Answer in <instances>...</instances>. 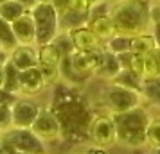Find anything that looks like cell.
Wrapping results in <instances>:
<instances>
[{"instance_id":"29","label":"cell","mask_w":160,"mask_h":154,"mask_svg":"<svg viewBox=\"0 0 160 154\" xmlns=\"http://www.w3.org/2000/svg\"><path fill=\"white\" fill-rule=\"evenodd\" d=\"M40 70H42V75H43L45 82H47V86L52 84V82H56L59 79V75H61V70H59V66H52V65H43V63H40Z\"/></svg>"},{"instance_id":"15","label":"cell","mask_w":160,"mask_h":154,"mask_svg":"<svg viewBox=\"0 0 160 154\" xmlns=\"http://www.w3.org/2000/svg\"><path fill=\"white\" fill-rule=\"evenodd\" d=\"M88 27L97 34V38L101 40L102 43L108 41L112 36H115L117 34V27H115V23H113V20H112V15L99 16V18L90 20V22H88Z\"/></svg>"},{"instance_id":"27","label":"cell","mask_w":160,"mask_h":154,"mask_svg":"<svg viewBox=\"0 0 160 154\" xmlns=\"http://www.w3.org/2000/svg\"><path fill=\"white\" fill-rule=\"evenodd\" d=\"M13 127V108L11 102H0V131L6 133Z\"/></svg>"},{"instance_id":"14","label":"cell","mask_w":160,"mask_h":154,"mask_svg":"<svg viewBox=\"0 0 160 154\" xmlns=\"http://www.w3.org/2000/svg\"><path fill=\"white\" fill-rule=\"evenodd\" d=\"M122 70V63H121V58L115 56V54H112L104 49V58H102L101 65L99 68L95 70L94 75L97 77H102V79H106V81H112L113 77H115L117 73Z\"/></svg>"},{"instance_id":"8","label":"cell","mask_w":160,"mask_h":154,"mask_svg":"<svg viewBox=\"0 0 160 154\" xmlns=\"http://www.w3.org/2000/svg\"><path fill=\"white\" fill-rule=\"evenodd\" d=\"M13 108V127H31L40 113V104L31 97H16L11 102Z\"/></svg>"},{"instance_id":"43","label":"cell","mask_w":160,"mask_h":154,"mask_svg":"<svg viewBox=\"0 0 160 154\" xmlns=\"http://www.w3.org/2000/svg\"><path fill=\"white\" fill-rule=\"evenodd\" d=\"M2 2H6V0H0V4H2Z\"/></svg>"},{"instance_id":"3","label":"cell","mask_w":160,"mask_h":154,"mask_svg":"<svg viewBox=\"0 0 160 154\" xmlns=\"http://www.w3.org/2000/svg\"><path fill=\"white\" fill-rule=\"evenodd\" d=\"M31 15L36 25V47L51 43L61 32L59 13L52 4H34L31 7Z\"/></svg>"},{"instance_id":"6","label":"cell","mask_w":160,"mask_h":154,"mask_svg":"<svg viewBox=\"0 0 160 154\" xmlns=\"http://www.w3.org/2000/svg\"><path fill=\"white\" fill-rule=\"evenodd\" d=\"M102 58H104V47L94 52H83V50H74L70 56H67L63 61L67 63L70 73L78 75V77H85L90 73H95L99 68Z\"/></svg>"},{"instance_id":"11","label":"cell","mask_w":160,"mask_h":154,"mask_svg":"<svg viewBox=\"0 0 160 154\" xmlns=\"http://www.w3.org/2000/svg\"><path fill=\"white\" fill-rule=\"evenodd\" d=\"M68 34H70V38H72V43H74V49H76V50L94 52V50H99V49L104 47V43L97 38V34H95L88 25L72 29Z\"/></svg>"},{"instance_id":"17","label":"cell","mask_w":160,"mask_h":154,"mask_svg":"<svg viewBox=\"0 0 160 154\" xmlns=\"http://www.w3.org/2000/svg\"><path fill=\"white\" fill-rule=\"evenodd\" d=\"M2 90H6L11 95H20V70L15 66V63L8 59V63L4 65V84Z\"/></svg>"},{"instance_id":"20","label":"cell","mask_w":160,"mask_h":154,"mask_svg":"<svg viewBox=\"0 0 160 154\" xmlns=\"http://www.w3.org/2000/svg\"><path fill=\"white\" fill-rule=\"evenodd\" d=\"M131 45H133V36L117 32L108 41H104V49L112 52V54H115V56H122V54H130L131 52Z\"/></svg>"},{"instance_id":"38","label":"cell","mask_w":160,"mask_h":154,"mask_svg":"<svg viewBox=\"0 0 160 154\" xmlns=\"http://www.w3.org/2000/svg\"><path fill=\"white\" fill-rule=\"evenodd\" d=\"M4 84V65H0V88Z\"/></svg>"},{"instance_id":"39","label":"cell","mask_w":160,"mask_h":154,"mask_svg":"<svg viewBox=\"0 0 160 154\" xmlns=\"http://www.w3.org/2000/svg\"><path fill=\"white\" fill-rule=\"evenodd\" d=\"M20 2H23L27 7H32V6H34V0H20Z\"/></svg>"},{"instance_id":"46","label":"cell","mask_w":160,"mask_h":154,"mask_svg":"<svg viewBox=\"0 0 160 154\" xmlns=\"http://www.w3.org/2000/svg\"><path fill=\"white\" fill-rule=\"evenodd\" d=\"M0 49H2V47H0Z\"/></svg>"},{"instance_id":"1","label":"cell","mask_w":160,"mask_h":154,"mask_svg":"<svg viewBox=\"0 0 160 154\" xmlns=\"http://www.w3.org/2000/svg\"><path fill=\"white\" fill-rule=\"evenodd\" d=\"M149 7V0H117L112 6V20L117 32L133 38L148 34L153 27Z\"/></svg>"},{"instance_id":"31","label":"cell","mask_w":160,"mask_h":154,"mask_svg":"<svg viewBox=\"0 0 160 154\" xmlns=\"http://www.w3.org/2000/svg\"><path fill=\"white\" fill-rule=\"evenodd\" d=\"M149 16H151V23H160V2L157 4H151V7H149Z\"/></svg>"},{"instance_id":"2","label":"cell","mask_w":160,"mask_h":154,"mask_svg":"<svg viewBox=\"0 0 160 154\" xmlns=\"http://www.w3.org/2000/svg\"><path fill=\"white\" fill-rule=\"evenodd\" d=\"M112 117L115 122L117 143L131 147V149H138V147L146 145V133H148V125L151 122V117L142 106L124 111V113H115Z\"/></svg>"},{"instance_id":"9","label":"cell","mask_w":160,"mask_h":154,"mask_svg":"<svg viewBox=\"0 0 160 154\" xmlns=\"http://www.w3.org/2000/svg\"><path fill=\"white\" fill-rule=\"evenodd\" d=\"M31 129L43 142H54L61 136V124H59L58 117L51 110H45V108L40 110L36 120L31 125Z\"/></svg>"},{"instance_id":"37","label":"cell","mask_w":160,"mask_h":154,"mask_svg":"<svg viewBox=\"0 0 160 154\" xmlns=\"http://www.w3.org/2000/svg\"><path fill=\"white\" fill-rule=\"evenodd\" d=\"M148 154H160V145H149Z\"/></svg>"},{"instance_id":"18","label":"cell","mask_w":160,"mask_h":154,"mask_svg":"<svg viewBox=\"0 0 160 154\" xmlns=\"http://www.w3.org/2000/svg\"><path fill=\"white\" fill-rule=\"evenodd\" d=\"M110 82H115V84H121V86H126V88L142 91L144 77H142L140 73H137L135 70H131V68H122Z\"/></svg>"},{"instance_id":"42","label":"cell","mask_w":160,"mask_h":154,"mask_svg":"<svg viewBox=\"0 0 160 154\" xmlns=\"http://www.w3.org/2000/svg\"><path fill=\"white\" fill-rule=\"evenodd\" d=\"M90 2H92V4H94V2H99V0H90Z\"/></svg>"},{"instance_id":"10","label":"cell","mask_w":160,"mask_h":154,"mask_svg":"<svg viewBox=\"0 0 160 154\" xmlns=\"http://www.w3.org/2000/svg\"><path fill=\"white\" fill-rule=\"evenodd\" d=\"M47 86L40 66H32L27 70H20V95L23 97H34L42 93Z\"/></svg>"},{"instance_id":"22","label":"cell","mask_w":160,"mask_h":154,"mask_svg":"<svg viewBox=\"0 0 160 154\" xmlns=\"http://www.w3.org/2000/svg\"><path fill=\"white\" fill-rule=\"evenodd\" d=\"M149 77H160V47L157 45L155 49L144 54V79Z\"/></svg>"},{"instance_id":"4","label":"cell","mask_w":160,"mask_h":154,"mask_svg":"<svg viewBox=\"0 0 160 154\" xmlns=\"http://www.w3.org/2000/svg\"><path fill=\"white\" fill-rule=\"evenodd\" d=\"M102 100H104V106L110 110V113L115 115V113H124V111L142 106V100H146V99L142 91L108 81V86L104 88V93H102Z\"/></svg>"},{"instance_id":"23","label":"cell","mask_w":160,"mask_h":154,"mask_svg":"<svg viewBox=\"0 0 160 154\" xmlns=\"http://www.w3.org/2000/svg\"><path fill=\"white\" fill-rule=\"evenodd\" d=\"M142 95L148 102L160 106V77H149L144 79L142 84Z\"/></svg>"},{"instance_id":"30","label":"cell","mask_w":160,"mask_h":154,"mask_svg":"<svg viewBox=\"0 0 160 154\" xmlns=\"http://www.w3.org/2000/svg\"><path fill=\"white\" fill-rule=\"evenodd\" d=\"M90 6H92V2H90V0H70L67 9H72V11H78V13H87V15H88Z\"/></svg>"},{"instance_id":"36","label":"cell","mask_w":160,"mask_h":154,"mask_svg":"<svg viewBox=\"0 0 160 154\" xmlns=\"http://www.w3.org/2000/svg\"><path fill=\"white\" fill-rule=\"evenodd\" d=\"M9 59V50L6 49H0V65H6Z\"/></svg>"},{"instance_id":"25","label":"cell","mask_w":160,"mask_h":154,"mask_svg":"<svg viewBox=\"0 0 160 154\" xmlns=\"http://www.w3.org/2000/svg\"><path fill=\"white\" fill-rule=\"evenodd\" d=\"M157 43H155V38L153 34H140V36L133 38V45H131V52L135 54H148V52L155 49Z\"/></svg>"},{"instance_id":"44","label":"cell","mask_w":160,"mask_h":154,"mask_svg":"<svg viewBox=\"0 0 160 154\" xmlns=\"http://www.w3.org/2000/svg\"><path fill=\"white\" fill-rule=\"evenodd\" d=\"M0 136H2V131H0Z\"/></svg>"},{"instance_id":"13","label":"cell","mask_w":160,"mask_h":154,"mask_svg":"<svg viewBox=\"0 0 160 154\" xmlns=\"http://www.w3.org/2000/svg\"><path fill=\"white\" fill-rule=\"evenodd\" d=\"M9 59L15 63L18 70H27L40 65V54L34 45H18L9 52Z\"/></svg>"},{"instance_id":"26","label":"cell","mask_w":160,"mask_h":154,"mask_svg":"<svg viewBox=\"0 0 160 154\" xmlns=\"http://www.w3.org/2000/svg\"><path fill=\"white\" fill-rule=\"evenodd\" d=\"M112 6L108 0H99V2H94L90 6V11H88V22L94 20V18H99V16H108L112 15Z\"/></svg>"},{"instance_id":"24","label":"cell","mask_w":160,"mask_h":154,"mask_svg":"<svg viewBox=\"0 0 160 154\" xmlns=\"http://www.w3.org/2000/svg\"><path fill=\"white\" fill-rule=\"evenodd\" d=\"M0 47L9 52L13 50L15 47H18V41H16V36H15V32H13V27L4 18H0Z\"/></svg>"},{"instance_id":"7","label":"cell","mask_w":160,"mask_h":154,"mask_svg":"<svg viewBox=\"0 0 160 154\" xmlns=\"http://www.w3.org/2000/svg\"><path fill=\"white\" fill-rule=\"evenodd\" d=\"M88 134H90V140H92L94 145L104 147V149L115 145L117 143V131H115L113 117H108V115L95 117L92 120V124H90Z\"/></svg>"},{"instance_id":"33","label":"cell","mask_w":160,"mask_h":154,"mask_svg":"<svg viewBox=\"0 0 160 154\" xmlns=\"http://www.w3.org/2000/svg\"><path fill=\"white\" fill-rule=\"evenodd\" d=\"M83 154H106V149L99 147V145H92V147H88Z\"/></svg>"},{"instance_id":"19","label":"cell","mask_w":160,"mask_h":154,"mask_svg":"<svg viewBox=\"0 0 160 154\" xmlns=\"http://www.w3.org/2000/svg\"><path fill=\"white\" fill-rule=\"evenodd\" d=\"M29 9L31 7H27L20 0H6V2L0 4V18H4L9 23H13L22 15H25Z\"/></svg>"},{"instance_id":"16","label":"cell","mask_w":160,"mask_h":154,"mask_svg":"<svg viewBox=\"0 0 160 154\" xmlns=\"http://www.w3.org/2000/svg\"><path fill=\"white\" fill-rule=\"evenodd\" d=\"M88 25V15L87 13H78L72 9H65L63 13H59V27L63 32H70L72 29Z\"/></svg>"},{"instance_id":"40","label":"cell","mask_w":160,"mask_h":154,"mask_svg":"<svg viewBox=\"0 0 160 154\" xmlns=\"http://www.w3.org/2000/svg\"><path fill=\"white\" fill-rule=\"evenodd\" d=\"M34 4H52V0H34Z\"/></svg>"},{"instance_id":"34","label":"cell","mask_w":160,"mask_h":154,"mask_svg":"<svg viewBox=\"0 0 160 154\" xmlns=\"http://www.w3.org/2000/svg\"><path fill=\"white\" fill-rule=\"evenodd\" d=\"M151 34H153V38H155V43L160 47V23H155L151 27Z\"/></svg>"},{"instance_id":"32","label":"cell","mask_w":160,"mask_h":154,"mask_svg":"<svg viewBox=\"0 0 160 154\" xmlns=\"http://www.w3.org/2000/svg\"><path fill=\"white\" fill-rule=\"evenodd\" d=\"M68 2H70V0H52V6L58 9V13H63V11L68 7Z\"/></svg>"},{"instance_id":"12","label":"cell","mask_w":160,"mask_h":154,"mask_svg":"<svg viewBox=\"0 0 160 154\" xmlns=\"http://www.w3.org/2000/svg\"><path fill=\"white\" fill-rule=\"evenodd\" d=\"M11 27H13L18 45H36V25L31 15V9L11 23Z\"/></svg>"},{"instance_id":"45","label":"cell","mask_w":160,"mask_h":154,"mask_svg":"<svg viewBox=\"0 0 160 154\" xmlns=\"http://www.w3.org/2000/svg\"><path fill=\"white\" fill-rule=\"evenodd\" d=\"M157 2H160V0H157Z\"/></svg>"},{"instance_id":"21","label":"cell","mask_w":160,"mask_h":154,"mask_svg":"<svg viewBox=\"0 0 160 154\" xmlns=\"http://www.w3.org/2000/svg\"><path fill=\"white\" fill-rule=\"evenodd\" d=\"M38 54H40V63H43V65H52V66H59L61 61L67 58L65 54L59 50V47L54 43V41L38 47Z\"/></svg>"},{"instance_id":"41","label":"cell","mask_w":160,"mask_h":154,"mask_svg":"<svg viewBox=\"0 0 160 154\" xmlns=\"http://www.w3.org/2000/svg\"><path fill=\"white\" fill-rule=\"evenodd\" d=\"M11 154H29V152H22V151H13Z\"/></svg>"},{"instance_id":"5","label":"cell","mask_w":160,"mask_h":154,"mask_svg":"<svg viewBox=\"0 0 160 154\" xmlns=\"http://www.w3.org/2000/svg\"><path fill=\"white\" fill-rule=\"evenodd\" d=\"M2 138L8 142L13 151H22L29 154H47L45 142L31 127H11L2 133Z\"/></svg>"},{"instance_id":"35","label":"cell","mask_w":160,"mask_h":154,"mask_svg":"<svg viewBox=\"0 0 160 154\" xmlns=\"http://www.w3.org/2000/svg\"><path fill=\"white\" fill-rule=\"evenodd\" d=\"M11 152H13V149L8 145V142H6V140L0 136V154H11Z\"/></svg>"},{"instance_id":"28","label":"cell","mask_w":160,"mask_h":154,"mask_svg":"<svg viewBox=\"0 0 160 154\" xmlns=\"http://www.w3.org/2000/svg\"><path fill=\"white\" fill-rule=\"evenodd\" d=\"M146 145H160V118H151L146 133Z\"/></svg>"}]
</instances>
